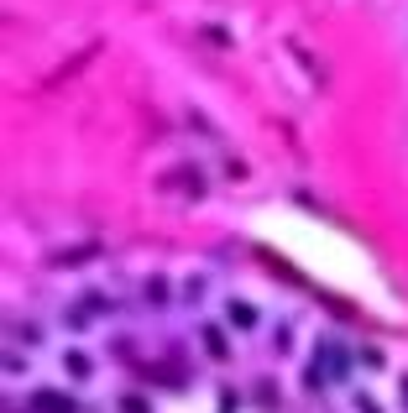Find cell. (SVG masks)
<instances>
[{
    "mask_svg": "<svg viewBox=\"0 0 408 413\" xmlns=\"http://www.w3.org/2000/svg\"><path fill=\"white\" fill-rule=\"evenodd\" d=\"M32 403L42 408V413H74V403H69V397H63V392H37Z\"/></svg>",
    "mask_w": 408,
    "mask_h": 413,
    "instance_id": "cell-1",
    "label": "cell"
}]
</instances>
